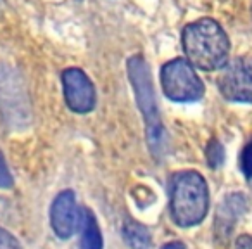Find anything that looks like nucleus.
Wrapping results in <instances>:
<instances>
[{
	"instance_id": "f257e3e1",
	"label": "nucleus",
	"mask_w": 252,
	"mask_h": 249,
	"mask_svg": "<svg viewBox=\"0 0 252 249\" xmlns=\"http://www.w3.org/2000/svg\"><path fill=\"white\" fill-rule=\"evenodd\" d=\"M182 45L187 61L202 71L221 70L230 54V42L224 30L220 23L209 18L187 25L182 35Z\"/></svg>"
},
{
	"instance_id": "f03ea898",
	"label": "nucleus",
	"mask_w": 252,
	"mask_h": 249,
	"mask_svg": "<svg viewBox=\"0 0 252 249\" xmlns=\"http://www.w3.org/2000/svg\"><path fill=\"white\" fill-rule=\"evenodd\" d=\"M209 211V190L197 172H180L169 183V214L178 227H195Z\"/></svg>"
},
{
	"instance_id": "7ed1b4c3",
	"label": "nucleus",
	"mask_w": 252,
	"mask_h": 249,
	"mask_svg": "<svg viewBox=\"0 0 252 249\" xmlns=\"http://www.w3.org/2000/svg\"><path fill=\"white\" fill-rule=\"evenodd\" d=\"M128 76H130L131 87L137 95V104L145 119L147 128V139L152 152L156 156H161L164 152V128H162L161 116H159L158 101H156L154 85L149 64L142 56H133L128 61Z\"/></svg>"
},
{
	"instance_id": "20e7f679",
	"label": "nucleus",
	"mask_w": 252,
	"mask_h": 249,
	"mask_svg": "<svg viewBox=\"0 0 252 249\" xmlns=\"http://www.w3.org/2000/svg\"><path fill=\"white\" fill-rule=\"evenodd\" d=\"M161 85L166 97L175 102H195L202 99L204 83L187 59H173L161 70Z\"/></svg>"
},
{
	"instance_id": "39448f33",
	"label": "nucleus",
	"mask_w": 252,
	"mask_h": 249,
	"mask_svg": "<svg viewBox=\"0 0 252 249\" xmlns=\"http://www.w3.org/2000/svg\"><path fill=\"white\" fill-rule=\"evenodd\" d=\"M218 88L228 101L252 104V57H237L224 64Z\"/></svg>"
},
{
	"instance_id": "423d86ee",
	"label": "nucleus",
	"mask_w": 252,
	"mask_h": 249,
	"mask_svg": "<svg viewBox=\"0 0 252 249\" xmlns=\"http://www.w3.org/2000/svg\"><path fill=\"white\" fill-rule=\"evenodd\" d=\"M63 88L66 104L69 106L71 111L90 112L95 107V88L92 85L90 78L80 70V68H69L63 73Z\"/></svg>"
},
{
	"instance_id": "0eeeda50",
	"label": "nucleus",
	"mask_w": 252,
	"mask_h": 249,
	"mask_svg": "<svg viewBox=\"0 0 252 249\" xmlns=\"http://www.w3.org/2000/svg\"><path fill=\"white\" fill-rule=\"evenodd\" d=\"M81 221V210L71 190H64L54 199L50 208V223L59 239H69L78 230Z\"/></svg>"
},
{
	"instance_id": "6e6552de",
	"label": "nucleus",
	"mask_w": 252,
	"mask_h": 249,
	"mask_svg": "<svg viewBox=\"0 0 252 249\" xmlns=\"http://www.w3.org/2000/svg\"><path fill=\"white\" fill-rule=\"evenodd\" d=\"M247 208V197L238 192L230 194L221 201L216 210V218H214V234L218 241H226L230 237L237 221L244 216Z\"/></svg>"
},
{
	"instance_id": "1a4fd4ad",
	"label": "nucleus",
	"mask_w": 252,
	"mask_h": 249,
	"mask_svg": "<svg viewBox=\"0 0 252 249\" xmlns=\"http://www.w3.org/2000/svg\"><path fill=\"white\" fill-rule=\"evenodd\" d=\"M81 241L80 249H102V234L94 213L88 208H81Z\"/></svg>"
},
{
	"instance_id": "9d476101",
	"label": "nucleus",
	"mask_w": 252,
	"mask_h": 249,
	"mask_svg": "<svg viewBox=\"0 0 252 249\" xmlns=\"http://www.w3.org/2000/svg\"><path fill=\"white\" fill-rule=\"evenodd\" d=\"M123 237L131 249H149L151 246V232L147 230V227L137 223V221H128L125 225Z\"/></svg>"
},
{
	"instance_id": "9b49d317",
	"label": "nucleus",
	"mask_w": 252,
	"mask_h": 249,
	"mask_svg": "<svg viewBox=\"0 0 252 249\" xmlns=\"http://www.w3.org/2000/svg\"><path fill=\"white\" fill-rule=\"evenodd\" d=\"M206 158H207V163H209L211 168H220V166L223 165L224 163V149H223V145H221L220 141L213 139V141L207 144Z\"/></svg>"
},
{
	"instance_id": "f8f14e48",
	"label": "nucleus",
	"mask_w": 252,
	"mask_h": 249,
	"mask_svg": "<svg viewBox=\"0 0 252 249\" xmlns=\"http://www.w3.org/2000/svg\"><path fill=\"white\" fill-rule=\"evenodd\" d=\"M240 170L247 178H252V141L240 152Z\"/></svg>"
},
{
	"instance_id": "ddd939ff",
	"label": "nucleus",
	"mask_w": 252,
	"mask_h": 249,
	"mask_svg": "<svg viewBox=\"0 0 252 249\" xmlns=\"http://www.w3.org/2000/svg\"><path fill=\"white\" fill-rule=\"evenodd\" d=\"M14 180H12V175L9 172V166L5 163L4 154L0 152V189H11Z\"/></svg>"
},
{
	"instance_id": "4468645a",
	"label": "nucleus",
	"mask_w": 252,
	"mask_h": 249,
	"mask_svg": "<svg viewBox=\"0 0 252 249\" xmlns=\"http://www.w3.org/2000/svg\"><path fill=\"white\" fill-rule=\"evenodd\" d=\"M0 249H21V244L12 234L0 228Z\"/></svg>"
},
{
	"instance_id": "2eb2a0df",
	"label": "nucleus",
	"mask_w": 252,
	"mask_h": 249,
	"mask_svg": "<svg viewBox=\"0 0 252 249\" xmlns=\"http://www.w3.org/2000/svg\"><path fill=\"white\" fill-rule=\"evenodd\" d=\"M235 249H252V235H240L235 242Z\"/></svg>"
},
{
	"instance_id": "dca6fc26",
	"label": "nucleus",
	"mask_w": 252,
	"mask_h": 249,
	"mask_svg": "<svg viewBox=\"0 0 252 249\" xmlns=\"http://www.w3.org/2000/svg\"><path fill=\"white\" fill-rule=\"evenodd\" d=\"M161 249H187V248H185V244H183V242L175 241V242H168V244H164Z\"/></svg>"
}]
</instances>
